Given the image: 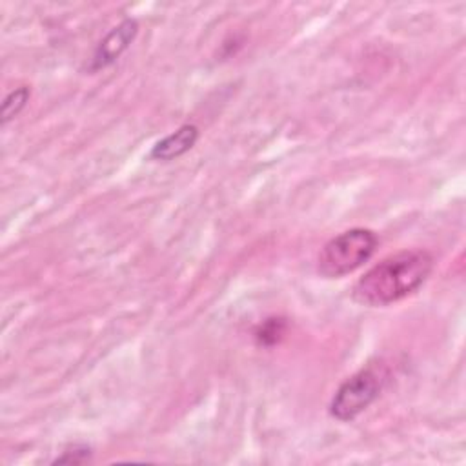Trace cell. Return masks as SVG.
<instances>
[{
  "label": "cell",
  "mask_w": 466,
  "mask_h": 466,
  "mask_svg": "<svg viewBox=\"0 0 466 466\" xmlns=\"http://www.w3.org/2000/svg\"><path fill=\"white\" fill-rule=\"evenodd\" d=\"M138 33V22L135 18H124L118 25H115L96 46L91 62L89 71H98L107 66H111L135 40Z\"/></svg>",
  "instance_id": "277c9868"
},
{
  "label": "cell",
  "mask_w": 466,
  "mask_h": 466,
  "mask_svg": "<svg viewBox=\"0 0 466 466\" xmlns=\"http://www.w3.org/2000/svg\"><path fill=\"white\" fill-rule=\"evenodd\" d=\"M386 380L388 370L384 364H368L359 370L337 388L329 402V415L340 422L353 420L380 395Z\"/></svg>",
  "instance_id": "3957f363"
},
{
  "label": "cell",
  "mask_w": 466,
  "mask_h": 466,
  "mask_svg": "<svg viewBox=\"0 0 466 466\" xmlns=\"http://www.w3.org/2000/svg\"><path fill=\"white\" fill-rule=\"evenodd\" d=\"M29 87L27 86H20L13 91H9L2 102V124H7L9 120H13L15 116L20 115V111L25 107L27 100H29Z\"/></svg>",
  "instance_id": "8992f818"
},
{
  "label": "cell",
  "mask_w": 466,
  "mask_h": 466,
  "mask_svg": "<svg viewBox=\"0 0 466 466\" xmlns=\"http://www.w3.org/2000/svg\"><path fill=\"white\" fill-rule=\"evenodd\" d=\"M379 246V237L368 228H351L329 238L319 257L317 271L326 279H340L364 266Z\"/></svg>",
  "instance_id": "7a4b0ae2"
},
{
  "label": "cell",
  "mask_w": 466,
  "mask_h": 466,
  "mask_svg": "<svg viewBox=\"0 0 466 466\" xmlns=\"http://www.w3.org/2000/svg\"><path fill=\"white\" fill-rule=\"evenodd\" d=\"M433 255L428 249H402L370 268L351 289L360 306L384 308L415 293L433 271Z\"/></svg>",
  "instance_id": "6da1fadb"
},
{
  "label": "cell",
  "mask_w": 466,
  "mask_h": 466,
  "mask_svg": "<svg viewBox=\"0 0 466 466\" xmlns=\"http://www.w3.org/2000/svg\"><path fill=\"white\" fill-rule=\"evenodd\" d=\"M198 127L195 124H182L177 131L160 138L149 151V158L169 162L187 153L198 140Z\"/></svg>",
  "instance_id": "5b68a950"
},
{
  "label": "cell",
  "mask_w": 466,
  "mask_h": 466,
  "mask_svg": "<svg viewBox=\"0 0 466 466\" xmlns=\"http://www.w3.org/2000/svg\"><path fill=\"white\" fill-rule=\"evenodd\" d=\"M89 455H91V450H89L87 446H84V448H80V450L75 448L73 453L66 451V455L60 457V459H56L55 462H84V461L89 459Z\"/></svg>",
  "instance_id": "52a82bcc"
}]
</instances>
